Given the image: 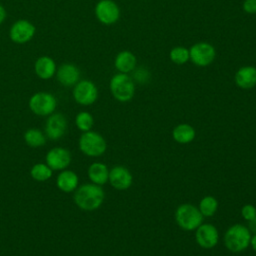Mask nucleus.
<instances>
[{
	"mask_svg": "<svg viewBox=\"0 0 256 256\" xmlns=\"http://www.w3.org/2000/svg\"><path fill=\"white\" fill-rule=\"evenodd\" d=\"M105 198L104 190L94 183L83 184L77 187L74 193L75 204L82 210L93 211L98 209Z\"/></svg>",
	"mask_w": 256,
	"mask_h": 256,
	"instance_id": "f257e3e1",
	"label": "nucleus"
},
{
	"mask_svg": "<svg viewBox=\"0 0 256 256\" xmlns=\"http://www.w3.org/2000/svg\"><path fill=\"white\" fill-rule=\"evenodd\" d=\"M251 236L248 227L242 224H234L224 234V245L229 251L240 253L250 246Z\"/></svg>",
	"mask_w": 256,
	"mask_h": 256,
	"instance_id": "f03ea898",
	"label": "nucleus"
},
{
	"mask_svg": "<svg viewBox=\"0 0 256 256\" xmlns=\"http://www.w3.org/2000/svg\"><path fill=\"white\" fill-rule=\"evenodd\" d=\"M202 220L203 215L199 211L198 207L193 204H181L175 211V221L182 230H196L202 224Z\"/></svg>",
	"mask_w": 256,
	"mask_h": 256,
	"instance_id": "7ed1b4c3",
	"label": "nucleus"
},
{
	"mask_svg": "<svg viewBox=\"0 0 256 256\" xmlns=\"http://www.w3.org/2000/svg\"><path fill=\"white\" fill-rule=\"evenodd\" d=\"M110 91L119 102L130 101L135 93V85L130 76L125 73L115 74L110 80Z\"/></svg>",
	"mask_w": 256,
	"mask_h": 256,
	"instance_id": "20e7f679",
	"label": "nucleus"
},
{
	"mask_svg": "<svg viewBox=\"0 0 256 256\" xmlns=\"http://www.w3.org/2000/svg\"><path fill=\"white\" fill-rule=\"evenodd\" d=\"M78 144L81 152L89 157H99L107 149V143L103 136L92 130L83 132Z\"/></svg>",
	"mask_w": 256,
	"mask_h": 256,
	"instance_id": "39448f33",
	"label": "nucleus"
},
{
	"mask_svg": "<svg viewBox=\"0 0 256 256\" xmlns=\"http://www.w3.org/2000/svg\"><path fill=\"white\" fill-rule=\"evenodd\" d=\"M57 100L51 93L37 92L29 100L30 110L38 116H49L54 113Z\"/></svg>",
	"mask_w": 256,
	"mask_h": 256,
	"instance_id": "423d86ee",
	"label": "nucleus"
},
{
	"mask_svg": "<svg viewBox=\"0 0 256 256\" xmlns=\"http://www.w3.org/2000/svg\"><path fill=\"white\" fill-rule=\"evenodd\" d=\"M73 97L78 104L88 106L97 100L98 89L92 81L81 80L74 85Z\"/></svg>",
	"mask_w": 256,
	"mask_h": 256,
	"instance_id": "0eeeda50",
	"label": "nucleus"
},
{
	"mask_svg": "<svg viewBox=\"0 0 256 256\" xmlns=\"http://www.w3.org/2000/svg\"><path fill=\"white\" fill-rule=\"evenodd\" d=\"M190 60L197 66L205 67L210 65L216 56L215 48L206 42H199L194 44L189 49Z\"/></svg>",
	"mask_w": 256,
	"mask_h": 256,
	"instance_id": "6e6552de",
	"label": "nucleus"
},
{
	"mask_svg": "<svg viewBox=\"0 0 256 256\" xmlns=\"http://www.w3.org/2000/svg\"><path fill=\"white\" fill-rule=\"evenodd\" d=\"M97 19L105 25L114 24L120 17V9L113 0H100L95 6Z\"/></svg>",
	"mask_w": 256,
	"mask_h": 256,
	"instance_id": "1a4fd4ad",
	"label": "nucleus"
},
{
	"mask_svg": "<svg viewBox=\"0 0 256 256\" xmlns=\"http://www.w3.org/2000/svg\"><path fill=\"white\" fill-rule=\"evenodd\" d=\"M197 244L204 249L214 248L219 241V232L217 228L210 223H202L195 233Z\"/></svg>",
	"mask_w": 256,
	"mask_h": 256,
	"instance_id": "9d476101",
	"label": "nucleus"
},
{
	"mask_svg": "<svg viewBox=\"0 0 256 256\" xmlns=\"http://www.w3.org/2000/svg\"><path fill=\"white\" fill-rule=\"evenodd\" d=\"M35 34V26L28 20H18L13 23L10 28V39L18 44H23L30 41Z\"/></svg>",
	"mask_w": 256,
	"mask_h": 256,
	"instance_id": "9b49d317",
	"label": "nucleus"
},
{
	"mask_svg": "<svg viewBox=\"0 0 256 256\" xmlns=\"http://www.w3.org/2000/svg\"><path fill=\"white\" fill-rule=\"evenodd\" d=\"M109 183L116 190H127L133 183V176L124 166H115L109 170Z\"/></svg>",
	"mask_w": 256,
	"mask_h": 256,
	"instance_id": "f8f14e48",
	"label": "nucleus"
},
{
	"mask_svg": "<svg viewBox=\"0 0 256 256\" xmlns=\"http://www.w3.org/2000/svg\"><path fill=\"white\" fill-rule=\"evenodd\" d=\"M67 130V120L61 113H52L49 115L46 125L45 134L51 140L61 138Z\"/></svg>",
	"mask_w": 256,
	"mask_h": 256,
	"instance_id": "ddd939ff",
	"label": "nucleus"
},
{
	"mask_svg": "<svg viewBox=\"0 0 256 256\" xmlns=\"http://www.w3.org/2000/svg\"><path fill=\"white\" fill-rule=\"evenodd\" d=\"M46 164L52 170H64L71 163V154L69 150L62 147H55L46 154Z\"/></svg>",
	"mask_w": 256,
	"mask_h": 256,
	"instance_id": "4468645a",
	"label": "nucleus"
},
{
	"mask_svg": "<svg viewBox=\"0 0 256 256\" xmlns=\"http://www.w3.org/2000/svg\"><path fill=\"white\" fill-rule=\"evenodd\" d=\"M57 80L63 86H74L80 79V71L77 66L72 63L62 64L56 71Z\"/></svg>",
	"mask_w": 256,
	"mask_h": 256,
	"instance_id": "2eb2a0df",
	"label": "nucleus"
},
{
	"mask_svg": "<svg viewBox=\"0 0 256 256\" xmlns=\"http://www.w3.org/2000/svg\"><path fill=\"white\" fill-rule=\"evenodd\" d=\"M235 83L242 89H251L256 85V68L243 66L235 74Z\"/></svg>",
	"mask_w": 256,
	"mask_h": 256,
	"instance_id": "dca6fc26",
	"label": "nucleus"
},
{
	"mask_svg": "<svg viewBox=\"0 0 256 256\" xmlns=\"http://www.w3.org/2000/svg\"><path fill=\"white\" fill-rule=\"evenodd\" d=\"M36 75L41 79H50L56 73V64L54 60L48 56L39 57L34 65Z\"/></svg>",
	"mask_w": 256,
	"mask_h": 256,
	"instance_id": "f3484780",
	"label": "nucleus"
},
{
	"mask_svg": "<svg viewBox=\"0 0 256 256\" xmlns=\"http://www.w3.org/2000/svg\"><path fill=\"white\" fill-rule=\"evenodd\" d=\"M78 183L79 180L77 174L71 170H62L56 179L57 187L65 193H70L76 190Z\"/></svg>",
	"mask_w": 256,
	"mask_h": 256,
	"instance_id": "a211bd4d",
	"label": "nucleus"
},
{
	"mask_svg": "<svg viewBox=\"0 0 256 256\" xmlns=\"http://www.w3.org/2000/svg\"><path fill=\"white\" fill-rule=\"evenodd\" d=\"M172 137L174 141L179 144H188L195 139L196 131L190 124L182 123L173 128Z\"/></svg>",
	"mask_w": 256,
	"mask_h": 256,
	"instance_id": "6ab92c4d",
	"label": "nucleus"
},
{
	"mask_svg": "<svg viewBox=\"0 0 256 256\" xmlns=\"http://www.w3.org/2000/svg\"><path fill=\"white\" fill-rule=\"evenodd\" d=\"M88 177L92 183L96 185H103L108 182L109 169L101 162H94L88 168Z\"/></svg>",
	"mask_w": 256,
	"mask_h": 256,
	"instance_id": "aec40b11",
	"label": "nucleus"
},
{
	"mask_svg": "<svg viewBox=\"0 0 256 256\" xmlns=\"http://www.w3.org/2000/svg\"><path fill=\"white\" fill-rule=\"evenodd\" d=\"M114 64L120 73L127 74L135 69L136 57L130 51H122L117 54Z\"/></svg>",
	"mask_w": 256,
	"mask_h": 256,
	"instance_id": "412c9836",
	"label": "nucleus"
},
{
	"mask_svg": "<svg viewBox=\"0 0 256 256\" xmlns=\"http://www.w3.org/2000/svg\"><path fill=\"white\" fill-rule=\"evenodd\" d=\"M24 141L28 146L36 148L43 146L46 142V138L45 135L39 129L31 128L24 133Z\"/></svg>",
	"mask_w": 256,
	"mask_h": 256,
	"instance_id": "4be33fe9",
	"label": "nucleus"
},
{
	"mask_svg": "<svg viewBox=\"0 0 256 256\" xmlns=\"http://www.w3.org/2000/svg\"><path fill=\"white\" fill-rule=\"evenodd\" d=\"M198 209L203 217H211L216 213L218 209V201L213 196H205L200 200Z\"/></svg>",
	"mask_w": 256,
	"mask_h": 256,
	"instance_id": "5701e85b",
	"label": "nucleus"
},
{
	"mask_svg": "<svg viewBox=\"0 0 256 256\" xmlns=\"http://www.w3.org/2000/svg\"><path fill=\"white\" fill-rule=\"evenodd\" d=\"M52 171L53 170L46 163H37L31 168L30 174L34 180L38 182H44L51 178Z\"/></svg>",
	"mask_w": 256,
	"mask_h": 256,
	"instance_id": "b1692460",
	"label": "nucleus"
},
{
	"mask_svg": "<svg viewBox=\"0 0 256 256\" xmlns=\"http://www.w3.org/2000/svg\"><path fill=\"white\" fill-rule=\"evenodd\" d=\"M75 124L79 130L82 132H86L91 130L94 124V119L93 116L86 111H82L77 114L75 118Z\"/></svg>",
	"mask_w": 256,
	"mask_h": 256,
	"instance_id": "393cba45",
	"label": "nucleus"
},
{
	"mask_svg": "<svg viewBox=\"0 0 256 256\" xmlns=\"http://www.w3.org/2000/svg\"><path fill=\"white\" fill-rule=\"evenodd\" d=\"M169 57H170L171 61L174 62L175 64H178V65L185 64L190 59L189 50L186 49L185 47H182V46L174 47L170 51Z\"/></svg>",
	"mask_w": 256,
	"mask_h": 256,
	"instance_id": "a878e982",
	"label": "nucleus"
},
{
	"mask_svg": "<svg viewBox=\"0 0 256 256\" xmlns=\"http://www.w3.org/2000/svg\"><path fill=\"white\" fill-rule=\"evenodd\" d=\"M133 79L139 83H146L150 80V73L147 69L140 67L138 69H136L133 73Z\"/></svg>",
	"mask_w": 256,
	"mask_h": 256,
	"instance_id": "bb28decb",
	"label": "nucleus"
},
{
	"mask_svg": "<svg viewBox=\"0 0 256 256\" xmlns=\"http://www.w3.org/2000/svg\"><path fill=\"white\" fill-rule=\"evenodd\" d=\"M241 216L247 220L250 221L256 217V207L252 204H246L241 208Z\"/></svg>",
	"mask_w": 256,
	"mask_h": 256,
	"instance_id": "cd10ccee",
	"label": "nucleus"
},
{
	"mask_svg": "<svg viewBox=\"0 0 256 256\" xmlns=\"http://www.w3.org/2000/svg\"><path fill=\"white\" fill-rule=\"evenodd\" d=\"M243 10L249 14L256 13V0H244Z\"/></svg>",
	"mask_w": 256,
	"mask_h": 256,
	"instance_id": "c85d7f7f",
	"label": "nucleus"
},
{
	"mask_svg": "<svg viewBox=\"0 0 256 256\" xmlns=\"http://www.w3.org/2000/svg\"><path fill=\"white\" fill-rule=\"evenodd\" d=\"M249 224H248V228L250 230L251 233L253 234H256V217L250 221H248Z\"/></svg>",
	"mask_w": 256,
	"mask_h": 256,
	"instance_id": "c756f323",
	"label": "nucleus"
},
{
	"mask_svg": "<svg viewBox=\"0 0 256 256\" xmlns=\"http://www.w3.org/2000/svg\"><path fill=\"white\" fill-rule=\"evenodd\" d=\"M5 18H6V10L2 5H0V24L3 23Z\"/></svg>",
	"mask_w": 256,
	"mask_h": 256,
	"instance_id": "7c9ffc66",
	"label": "nucleus"
},
{
	"mask_svg": "<svg viewBox=\"0 0 256 256\" xmlns=\"http://www.w3.org/2000/svg\"><path fill=\"white\" fill-rule=\"evenodd\" d=\"M250 246L256 252V234H253L250 239Z\"/></svg>",
	"mask_w": 256,
	"mask_h": 256,
	"instance_id": "2f4dec72",
	"label": "nucleus"
}]
</instances>
